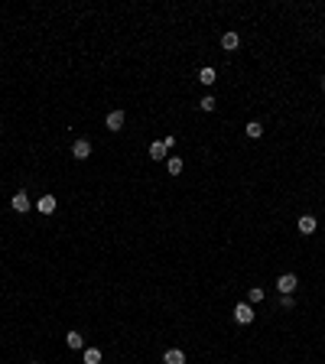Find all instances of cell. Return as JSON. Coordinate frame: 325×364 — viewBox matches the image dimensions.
Segmentation results:
<instances>
[{
	"instance_id": "6da1fadb",
	"label": "cell",
	"mask_w": 325,
	"mask_h": 364,
	"mask_svg": "<svg viewBox=\"0 0 325 364\" xmlns=\"http://www.w3.org/2000/svg\"><path fill=\"white\" fill-rule=\"evenodd\" d=\"M234 322H238V325H250V322H254V306H250V302H238V306H234Z\"/></svg>"
},
{
	"instance_id": "7a4b0ae2",
	"label": "cell",
	"mask_w": 325,
	"mask_h": 364,
	"mask_svg": "<svg viewBox=\"0 0 325 364\" xmlns=\"http://www.w3.org/2000/svg\"><path fill=\"white\" fill-rule=\"evenodd\" d=\"M296 286H299V280H296V273H283V277L276 280V289H280L283 296H292V293H296Z\"/></svg>"
},
{
	"instance_id": "3957f363",
	"label": "cell",
	"mask_w": 325,
	"mask_h": 364,
	"mask_svg": "<svg viewBox=\"0 0 325 364\" xmlns=\"http://www.w3.org/2000/svg\"><path fill=\"white\" fill-rule=\"evenodd\" d=\"M124 120H127V114H124V111H111L108 117H104V124H108L111 133H120V130H124Z\"/></svg>"
},
{
	"instance_id": "277c9868",
	"label": "cell",
	"mask_w": 325,
	"mask_h": 364,
	"mask_svg": "<svg viewBox=\"0 0 325 364\" xmlns=\"http://www.w3.org/2000/svg\"><path fill=\"white\" fill-rule=\"evenodd\" d=\"M10 208H13L16 215H26V212L32 208V205H30V195H26V192H16V195L10 199Z\"/></svg>"
},
{
	"instance_id": "5b68a950",
	"label": "cell",
	"mask_w": 325,
	"mask_h": 364,
	"mask_svg": "<svg viewBox=\"0 0 325 364\" xmlns=\"http://www.w3.org/2000/svg\"><path fill=\"white\" fill-rule=\"evenodd\" d=\"M55 208H59V202H55V195H43V199L36 202V212H39V215H52Z\"/></svg>"
},
{
	"instance_id": "8992f818",
	"label": "cell",
	"mask_w": 325,
	"mask_h": 364,
	"mask_svg": "<svg viewBox=\"0 0 325 364\" xmlns=\"http://www.w3.org/2000/svg\"><path fill=\"white\" fill-rule=\"evenodd\" d=\"M72 156H75V160H88V156H91V143H88V140H75V143H72Z\"/></svg>"
},
{
	"instance_id": "52a82bcc",
	"label": "cell",
	"mask_w": 325,
	"mask_h": 364,
	"mask_svg": "<svg viewBox=\"0 0 325 364\" xmlns=\"http://www.w3.org/2000/svg\"><path fill=\"white\" fill-rule=\"evenodd\" d=\"M238 46H241V36H238V33H225V36H221V49H225V52H234Z\"/></svg>"
},
{
	"instance_id": "ba28073f",
	"label": "cell",
	"mask_w": 325,
	"mask_h": 364,
	"mask_svg": "<svg viewBox=\"0 0 325 364\" xmlns=\"http://www.w3.org/2000/svg\"><path fill=\"white\" fill-rule=\"evenodd\" d=\"M162 364H185V351H179V348H169V351L162 354Z\"/></svg>"
},
{
	"instance_id": "9c48e42d",
	"label": "cell",
	"mask_w": 325,
	"mask_h": 364,
	"mask_svg": "<svg viewBox=\"0 0 325 364\" xmlns=\"http://www.w3.org/2000/svg\"><path fill=\"white\" fill-rule=\"evenodd\" d=\"M315 228H319V221H315L312 215H303V218H299V234H312Z\"/></svg>"
},
{
	"instance_id": "30bf717a",
	"label": "cell",
	"mask_w": 325,
	"mask_h": 364,
	"mask_svg": "<svg viewBox=\"0 0 325 364\" xmlns=\"http://www.w3.org/2000/svg\"><path fill=\"white\" fill-rule=\"evenodd\" d=\"M65 345H68L72 351H81V348H85V338H81V332H68L65 335Z\"/></svg>"
},
{
	"instance_id": "8fae6325",
	"label": "cell",
	"mask_w": 325,
	"mask_h": 364,
	"mask_svg": "<svg viewBox=\"0 0 325 364\" xmlns=\"http://www.w3.org/2000/svg\"><path fill=\"white\" fill-rule=\"evenodd\" d=\"M244 133H247L250 140H260L263 137V124H260V120H250L247 127H244Z\"/></svg>"
},
{
	"instance_id": "7c38bea8",
	"label": "cell",
	"mask_w": 325,
	"mask_h": 364,
	"mask_svg": "<svg viewBox=\"0 0 325 364\" xmlns=\"http://www.w3.org/2000/svg\"><path fill=\"white\" fill-rule=\"evenodd\" d=\"M166 153H169V150L162 147V140H156V143H150V160H156V163H160L162 156H166Z\"/></svg>"
},
{
	"instance_id": "4fadbf2b",
	"label": "cell",
	"mask_w": 325,
	"mask_h": 364,
	"mask_svg": "<svg viewBox=\"0 0 325 364\" xmlns=\"http://www.w3.org/2000/svg\"><path fill=\"white\" fill-rule=\"evenodd\" d=\"M182 166H185V163L179 160V156H169V160H166V169H169V176H179V172H182Z\"/></svg>"
},
{
	"instance_id": "5bb4252c",
	"label": "cell",
	"mask_w": 325,
	"mask_h": 364,
	"mask_svg": "<svg viewBox=\"0 0 325 364\" xmlns=\"http://www.w3.org/2000/svg\"><path fill=\"white\" fill-rule=\"evenodd\" d=\"M85 364H101V348H85Z\"/></svg>"
},
{
	"instance_id": "9a60e30c",
	"label": "cell",
	"mask_w": 325,
	"mask_h": 364,
	"mask_svg": "<svg viewBox=\"0 0 325 364\" xmlns=\"http://www.w3.org/2000/svg\"><path fill=\"white\" fill-rule=\"evenodd\" d=\"M263 296H267V293H263L260 286H250V289H247V302H250V306H254V302H260Z\"/></svg>"
},
{
	"instance_id": "2e32d148",
	"label": "cell",
	"mask_w": 325,
	"mask_h": 364,
	"mask_svg": "<svg viewBox=\"0 0 325 364\" xmlns=\"http://www.w3.org/2000/svg\"><path fill=\"white\" fill-rule=\"evenodd\" d=\"M198 82H202V85H215V68H202V72H198Z\"/></svg>"
},
{
	"instance_id": "e0dca14e",
	"label": "cell",
	"mask_w": 325,
	"mask_h": 364,
	"mask_svg": "<svg viewBox=\"0 0 325 364\" xmlns=\"http://www.w3.org/2000/svg\"><path fill=\"white\" fill-rule=\"evenodd\" d=\"M198 107H202L205 114H211V111H215V98H211V95H208V98H202V101H198Z\"/></svg>"
},
{
	"instance_id": "ac0fdd59",
	"label": "cell",
	"mask_w": 325,
	"mask_h": 364,
	"mask_svg": "<svg viewBox=\"0 0 325 364\" xmlns=\"http://www.w3.org/2000/svg\"><path fill=\"white\" fill-rule=\"evenodd\" d=\"M280 306H283V309H292V306H296V299H292V296H280Z\"/></svg>"
},
{
	"instance_id": "d6986e66",
	"label": "cell",
	"mask_w": 325,
	"mask_h": 364,
	"mask_svg": "<svg viewBox=\"0 0 325 364\" xmlns=\"http://www.w3.org/2000/svg\"><path fill=\"white\" fill-rule=\"evenodd\" d=\"M322 91H325V78H322Z\"/></svg>"
},
{
	"instance_id": "ffe728a7",
	"label": "cell",
	"mask_w": 325,
	"mask_h": 364,
	"mask_svg": "<svg viewBox=\"0 0 325 364\" xmlns=\"http://www.w3.org/2000/svg\"><path fill=\"white\" fill-rule=\"evenodd\" d=\"M32 364H36V361H32Z\"/></svg>"
}]
</instances>
